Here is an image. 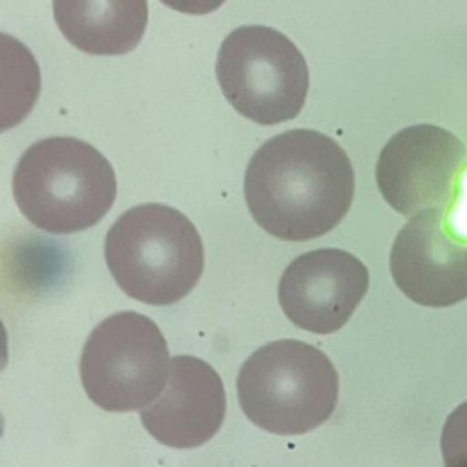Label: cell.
Here are the masks:
<instances>
[{
    "mask_svg": "<svg viewBox=\"0 0 467 467\" xmlns=\"http://www.w3.org/2000/svg\"><path fill=\"white\" fill-rule=\"evenodd\" d=\"M354 168L343 148L316 130L266 140L244 171L254 221L283 241H308L336 228L354 199Z\"/></svg>",
    "mask_w": 467,
    "mask_h": 467,
    "instance_id": "obj_1",
    "label": "cell"
},
{
    "mask_svg": "<svg viewBox=\"0 0 467 467\" xmlns=\"http://www.w3.org/2000/svg\"><path fill=\"white\" fill-rule=\"evenodd\" d=\"M104 255L119 288L153 306L188 296L204 268L197 228L184 213L161 202L126 210L106 235Z\"/></svg>",
    "mask_w": 467,
    "mask_h": 467,
    "instance_id": "obj_2",
    "label": "cell"
},
{
    "mask_svg": "<svg viewBox=\"0 0 467 467\" xmlns=\"http://www.w3.org/2000/svg\"><path fill=\"white\" fill-rule=\"evenodd\" d=\"M117 193L108 159L73 137L31 144L13 173V195L22 215L49 234H75L95 226Z\"/></svg>",
    "mask_w": 467,
    "mask_h": 467,
    "instance_id": "obj_3",
    "label": "cell"
},
{
    "mask_svg": "<svg viewBox=\"0 0 467 467\" xmlns=\"http://www.w3.org/2000/svg\"><path fill=\"white\" fill-rule=\"evenodd\" d=\"M339 378L317 347L279 339L257 348L241 367L237 398L246 418L279 436L325 423L337 403Z\"/></svg>",
    "mask_w": 467,
    "mask_h": 467,
    "instance_id": "obj_4",
    "label": "cell"
},
{
    "mask_svg": "<svg viewBox=\"0 0 467 467\" xmlns=\"http://www.w3.org/2000/svg\"><path fill=\"white\" fill-rule=\"evenodd\" d=\"M223 95L243 117L272 126L303 109L308 67L296 44L268 26H241L221 44L215 66Z\"/></svg>",
    "mask_w": 467,
    "mask_h": 467,
    "instance_id": "obj_5",
    "label": "cell"
},
{
    "mask_svg": "<svg viewBox=\"0 0 467 467\" xmlns=\"http://www.w3.org/2000/svg\"><path fill=\"white\" fill-rule=\"evenodd\" d=\"M170 352L159 327L139 312H117L88 336L80 379L104 410L130 412L161 396L170 376Z\"/></svg>",
    "mask_w": 467,
    "mask_h": 467,
    "instance_id": "obj_6",
    "label": "cell"
},
{
    "mask_svg": "<svg viewBox=\"0 0 467 467\" xmlns=\"http://www.w3.org/2000/svg\"><path fill=\"white\" fill-rule=\"evenodd\" d=\"M467 150L449 130L414 124L394 133L376 164L381 197L400 215L447 210L456 193Z\"/></svg>",
    "mask_w": 467,
    "mask_h": 467,
    "instance_id": "obj_7",
    "label": "cell"
},
{
    "mask_svg": "<svg viewBox=\"0 0 467 467\" xmlns=\"http://www.w3.org/2000/svg\"><path fill=\"white\" fill-rule=\"evenodd\" d=\"M396 286L414 303L432 308L467 299V241L452 237L445 210L412 215L390 248Z\"/></svg>",
    "mask_w": 467,
    "mask_h": 467,
    "instance_id": "obj_8",
    "label": "cell"
},
{
    "mask_svg": "<svg viewBox=\"0 0 467 467\" xmlns=\"http://www.w3.org/2000/svg\"><path fill=\"white\" fill-rule=\"evenodd\" d=\"M368 290V270L352 254L319 248L296 257L283 272L277 297L285 316L314 334L339 330Z\"/></svg>",
    "mask_w": 467,
    "mask_h": 467,
    "instance_id": "obj_9",
    "label": "cell"
},
{
    "mask_svg": "<svg viewBox=\"0 0 467 467\" xmlns=\"http://www.w3.org/2000/svg\"><path fill=\"white\" fill-rule=\"evenodd\" d=\"M226 414L221 376L195 356H175L161 396L139 410L144 429L162 445L193 449L213 438Z\"/></svg>",
    "mask_w": 467,
    "mask_h": 467,
    "instance_id": "obj_10",
    "label": "cell"
},
{
    "mask_svg": "<svg viewBox=\"0 0 467 467\" xmlns=\"http://www.w3.org/2000/svg\"><path fill=\"white\" fill-rule=\"evenodd\" d=\"M60 33L89 55H124L137 47L148 24L146 0H53Z\"/></svg>",
    "mask_w": 467,
    "mask_h": 467,
    "instance_id": "obj_11",
    "label": "cell"
},
{
    "mask_svg": "<svg viewBox=\"0 0 467 467\" xmlns=\"http://www.w3.org/2000/svg\"><path fill=\"white\" fill-rule=\"evenodd\" d=\"M440 449L445 467H467V401L447 416Z\"/></svg>",
    "mask_w": 467,
    "mask_h": 467,
    "instance_id": "obj_12",
    "label": "cell"
},
{
    "mask_svg": "<svg viewBox=\"0 0 467 467\" xmlns=\"http://www.w3.org/2000/svg\"><path fill=\"white\" fill-rule=\"evenodd\" d=\"M161 2L186 15H206L224 4V0H161Z\"/></svg>",
    "mask_w": 467,
    "mask_h": 467,
    "instance_id": "obj_13",
    "label": "cell"
}]
</instances>
